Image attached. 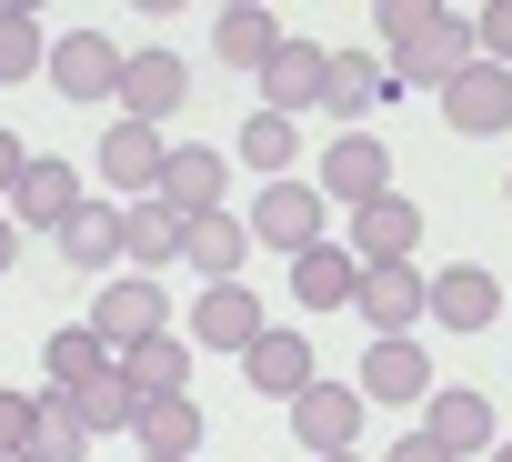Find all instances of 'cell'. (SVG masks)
Listing matches in <instances>:
<instances>
[{"instance_id": "obj_10", "label": "cell", "mask_w": 512, "mask_h": 462, "mask_svg": "<svg viewBox=\"0 0 512 462\" xmlns=\"http://www.w3.org/2000/svg\"><path fill=\"white\" fill-rule=\"evenodd\" d=\"M81 201H91V191H81V171H71V161H31V171H21V191L0 201V211H11L21 231H51V242H61V221H71Z\"/></svg>"}, {"instance_id": "obj_20", "label": "cell", "mask_w": 512, "mask_h": 462, "mask_svg": "<svg viewBox=\"0 0 512 462\" xmlns=\"http://www.w3.org/2000/svg\"><path fill=\"white\" fill-rule=\"evenodd\" d=\"M292 292H302V312H342V302H362V262H352V242H312V252L292 262Z\"/></svg>"}, {"instance_id": "obj_33", "label": "cell", "mask_w": 512, "mask_h": 462, "mask_svg": "<svg viewBox=\"0 0 512 462\" xmlns=\"http://www.w3.org/2000/svg\"><path fill=\"white\" fill-rule=\"evenodd\" d=\"M41 442V392H0V452H31Z\"/></svg>"}, {"instance_id": "obj_14", "label": "cell", "mask_w": 512, "mask_h": 462, "mask_svg": "<svg viewBox=\"0 0 512 462\" xmlns=\"http://www.w3.org/2000/svg\"><path fill=\"white\" fill-rule=\"evenodd\" d=\"M161 161H171L161 131H141V121H111V131H101V181H111V191L151 201V191H161Z\"/></svg>"}, {"instance_id": "obj_5", "label": "cell", "mask_w": 512, "mask_h": 462, "mask_svg": "<svg viewBox=\"0 0 512 462\" xmlns=\"http://www.w3.org/2000/svg\"><path fill=\"white\" fill-rule=\"evenodd\" d=\"M382 191H392V151H382L372 131H332V151H322V201L362 211V201H382Z\"/></svg>"}, {"instance_id": "obj_30", "label": "cell", "mask_w": 512, "mask_h": 462, "mask_svg": "<svg viewBox=\"0 0 512 462\" xmlns=\"http://www.w3.org/2000/svg\"><path fill=\"white\" fill-rule=\"evenodd\" d=\"M71 402H81V422H91V442H101V432H131V422H141V392L121 382V362H111L101 382H81Z\"/></svg>"}, {"instance_id": "obj_23", "label": "cell", "mask_w": 512, "mask_h": 462, "mask_svg": "<svg viewBox=\"0 0 512 462\" xmlns=\"http://www.w3.org/2000/svg\"><path fill=\"white\" fill-rule=\"evenodd\" d=\"M61 262H71V272L121 262V201H81V211L61 221Z\"/></svg>"}, {"instance_id": "obj_12", "label": "cell", "mask_w": 512, "mask_h": 462, "mask_svg": "<svg viewBox=\"0 0 512 462\" xmlns=\"http://www.w3.org/2000/svg\"><path fill=\"white\" fill-rule=\"evenodd\" d=\"M442 121H452V131H472V141L512 131V71H502V61H472V71L442 91Z\"/></svg>"}, {"instance_id": "obj_2", "label": "cell", "mask_w": 512, "mask_h": 462, "mask_svg": "<svg viewBox=\"0 0 512 462\" xmlns=\"http://www.w3.org/2000/svg\"><path fill=\"white\" fill-rule=\"evenodd\" d=\"M241 231H251V242H262V252H312L322 242V191L312 181H262V201H251L241 211Z\"/></svg>"}, {"instance_id": "obj_38", "label": "cell", "mask_w": 512, "mask_h": 462, "mask_svg": "<svg viewBox=\"0 0 512 462\" xmlns=\"http://www.w3.org/2000/svg\"><path fill=\"white\" fill-rule=\"evenodd\" d=\"M492 462H512V442H492Z\"/></svg>"}, {"instance_id": "obj_8", "label": "cell", "mask_w": 512, "mask_h": 462, "mask_svg": "<svg viewBox=\"0 0 512 462\" xmlns=\"http://www.w3.org/2000/svg\"><path fill=\"white\" fill-rule=\"evenodd\" d=\"M422 302H432V282H422V262H382V272H362V322H372V342H402L412 322H422Z\"/></svg>"}, {"instance_id": "obj_36", "label": "cell", "mask_w": 512, "mask_h": 462, "mask_svg": "<svg viewBox=\"0 0 512 462\" xmlns=\"http://www.w3.org/2000/svg\"><path fill=\"white\" fill-rule=\"evenodd\" d=\"M21 171H31V151H21L11 131H0V201H11V191H21Z\"/></svg>"}, {"instance_id": "obj_40", "label": "cell", "mask_w": 512, "mask_h": 462, "mask_svg": "<svg viewBox=\"0 0 512 462\" xmlns=\"http://www.w3.org/2000/svg\"><path fill=\"white\" fill-rule=\"evenodd\" d=\"M0 462H31V452H0Z\"/></svg>"}, {"instance_id": "obj_1", "label": "cell", "mask_w": 512, "mask_h": 462, "mask_svg": "<svg viewBox=\"0 0 512 462\" xmlns=\"http://www.w3.org/2000/svg\"><path fill=\"white\" fill-rule=\"evenodd\" d=\"M382 41H392V81L412 91H452L482 51H472V21L432 11V0H382Z\"/></svg>"}, {"instance_id": "obj_22", "label": "cell", "mask_w": 512, "mask_h": 462, "mask_svg": "<svg viewBox=\"0 0 512 462\" xmlns=\"http://www.w3.org/2000/svg\"><path fill=\"white\" fill-rule=\"evenodd\" d=\"M131 442H141L151 462H191V442H201V402H191V392H171V402H141Z\"/></svg>"}, {"instance_id": "obj_13", "label": "cell", "mask_w": 512, "mask_h": 462, "mask_svg": "<svg viewBox=\"0 0 512 462\" xmlns=\"http://www.w3.org/2000/svg\"><path fill=\"white\" fill-rule=\"evenodd\" d=\"M241 262H251V231L231 221V211H201V221H181V272L211 292V282H241Z\"/></svg>"}, {"instance_id": "obj_29", "label": "cell", "mask_w": 512, "mask_h": 462, "mask_svg": "<svg viewBox=\"0 0 512 462\" xmlns=\"http://www.w3.org/2000/svg\"><path fill=\"white\" fill-rule=\"evenodd\" d=\"M241 161L262 171V181H292V161H302V131H292L282 111H251V121H241Z\"/></svg>"}, {"instance_id": "obj_26", "label": "cell", "mask_w": 512, "mask_h": 462, "mask_svg": "<svg viewBox=\"0 0 512 462\" xmlns=\"http://www.w3.org/2000/svg\"><path fill=\"white\" fill-rule=\"evenodd\" d=\"M121 262H141V272H171V262H181V221H171L161 201H131V211H121Z\"/></svg>"}, {"instance_id": "obj_24", "label": "cell", "mask_w": 512, "mask_h": 462, "mask_svg": "<svg viewBox=\"0 0 512 462\" xmlns=\"http://www.w3.org/2000/svg\"><path fill=\"white\" fill-rule=\"evenodd\" d=\"M41 362H51V392H81V382H101L121 352H111L91 322H71V332H51V342H41Z\"/></svg>"}, {"instance_id": "obj_7", "label": "cell", "mask_w": 512, "mask_h": 462, "mask_svg": "<svg viewBox=\"0 0 512 462\" xmlns=\"http://www.w3.org/2000/svg\"><path fill=\"white\" fill-rule=\"evenodd\" d=\"M221 181H231V161L221 151H201V141H171V161H161V211L171 221H201V211H221Z\"/></svg>"}, {"instance_id": "obj_37", "label": "cell", "mask_w": 512, "mask_h": 462, "mask_svg": "<svg viewBox=\"0 0 512 462\" xmlns=\"http://www.w3.org/2000/svg\"><path fill=\"white\" fill-rule=\"evenodd\" d=\"M0 272H21V221L0 211Z\"/></svg>"}, {"instance_id": "obj_21", "label": "cell", "mask_w": 512, "mask_h": 462, "mask_svg": "<svg viewBox=\"0 0 512 462\" xmlns=\"http://www.w3.org/2000/svg\"><path fill=\"white\" fill-rule=\"evenodd\" d=\"M422 382H432V362H422V342L402 332V342H372V352H362V382H352V392H362V402H422Z\"/></svg>"}, {"instance_id": "obj_34", "label": "cell", "mask_w": 512, "mask_h": 462, "mask_svg": "<svg viewBox=\"0 0 512 462\" xmlns=\"http://www.w3.org/2000/svg\"><path fill=\"white\" fill-rule=\"evenodd\" d=\"M472 51H482V61H502V71H512V0H492V11H482V21H472Z\"/></svg>"}, {"instance_id": "obj_31", "label": "cell", "mask_w": 512, "mask_h": 462, "mask_svg": "<svg viewBox=\"0 0 512 462\" xmlns=\"http://www.w3.org/2000/svg\"><path fill=\"white\" fill-rule=\"evenodd\" d=\"M81 452H91L81 402H71V392H41V442H31V462H81Z\"/></svg>"}, {"instance_id": "obj_19", "label": "cell", "mask_w": 512, "mask_h": 462, "mask_svg": "<svg viewBox=\"0 0 512 462\" xmlns=\"http://www.w3.org/2000/svg\"><path fill=\"white\" fill-rule=\"evenodd\" d=\"M241 372H251V392H272V402H302L322 372H312V342L302 332H262V342H251L241 352Z\"/></svg>"}, {"instance_id": "obj_11", "label": "cell", "mask_w": 512, "mask_h": 462, "mask_svg": "<svg viewBox=\"0 0 512 462\" xmlns=\"http://www.w3.org/2000/svg\"><path fill=\"white\" fill-rule=\"evenodd\" d=\"M91 332H101L111 352H131V342L171 332V302H161V282H101V302H91Z\"/></svg>"}, {"instance_id": "obj_6", "label": "cell", "mask_w": 512, "mask_h": 462, "mask_svg": "<svg viewBox=\"0 0 512 462\" xmlns=\"http://www.w3.org/2000/svg\"><path fill=\"white\" fill-rule=\"evenodd\" d=\"M412 252H422V201L382 191V201H362V211H352V262H362V272L412 262Z\"/></svg>"}, {"instance_id": "obj_32", "label": "cell", "mask_w": 512, "mask_h": 462, "mask_svg": "<svg viewBox=\"0 0 512 462\" xmlns=\"http://www.w3.org/2000/svg\"><path fill=\"white\" fill-rule=\"evenodd\" d=\"M31 71H51V31L0 0V81H31Z\"/></svg>"}, {"instance_id": "obj_15", "label": "cell", "mask_w": 512, "mask_h": 462, "mask_svg": "<svg viewBox=\"0 0 512 462\" xmlns=\"http://www.w3.org/2000/svg\"><path fill=\"white\" fill-rule=\"evenodd\" d=\"M292 432L312 442V462H322V452H352V442H362V392H352V382H312V392L292 402Z\"/></svg>"}, {"instance_id": "obj_39", "label": "cell", "mask_w": 512, "mask_h": 462, "mask_svg": "<svg viewBox=\"0 0 512 462\" xmlns=\"http://www.w3.org/2000/svg\"><path fill=\"white\" fill-rule=\"evenodd\" d=\"M322 462H362V452H322Z\"/></svg>"}, {"instance_id": "obj_9", "label": "cell", "mask_w": 512, "mask_h": 462, "mask_svg": "<svg viewBox=\"0 0 512 462\" xmlns=\"http://www.w3.org/2000/svg\"><path fill=\"white\" fill-rule=\"evenodd\" d=\"M272 322H262V302H251V282H211L201 302H191V342L201 352H251Z\"/></svg>"}, {"instance_id": "obj_25", "label": "cell", "mask_w": 512, "mask_h": 462, "mask_svg": "<svg viewBox=\"0 0 512 462\" xmlns=\"http://www.w3.org/2000/svg\"><path fill=\"white\" fill-rule=\"evenodd\" d=\"M211 41H221V61H231V71H272V51H282L292 31H282L272 11H221V21H211Z\"/></svg>"}, {"instance_id": "obj_41", "label": "cell", "mask_w": 512, "mask_h": 462, "mask_svg": "<svg viewBox=\"0 0 512 462\" xmlns=\"http://www.w3.org/2000/svg\"><path fill=\"white\" fill-rule=\"evenodd\" d=\"M141 462H151V452H141Z\"/></svg>"}, {"instance_id": "obj_4", "label": "cell", "mask_w": 512, "mask_h": 462, "mask_svg": "<svg viewBox=\"0 0 512 462\" xmlns=\"http://www.w3.org/2000/svg\"><path fill=\"white\" fill-rule=\"evenodd\" d=\"M181 101H191V71H181V51H131V61H121V121L161 131Z\"/></svg>"}, {"instance_id": "obj_3", "label": "cell", "mask_w": 512, "mask_h": 462, "mask_svg": "<svg viewBox=\"0 0 512 462\" xmlns=\"http://www.w3.org/2000/svg\"><path fill=\"white\" fill-rule=\"evenodd\" d=\"M121 61H131V51H121L101 21H91V31H61V41H51V91H61V101H121Z\"/></svg>"}, {"instance_id": "obj_27", "label": "cell", "mask_w": 512, "mask_h": 462, "mask_svg": "<svg viewBox=\"0 0 512 462\" xmlns=\"http://www.w3.org/2000/svg\"><path fill=\"white\" fill-rule=\"evenodd\" d=\"M382 91H392V71H372V61L332 51V71H322V111H332V121H362V111H372Z\"/></svg>"}, {"instance_id": "obj_18", "label": "cell", "mask_w": 512, "mask_h": 462, "mask_svg": "<svg viewBox=\"0 0 512 462\" xmlns=\"http://www.w3.org/2000/svg\"><path fill=\"white\" fill-rule=\"evenodd\" d=\"M442 332H482L492 312H502V282L482 272V262H452V272H432V302H422Z\"/></svg>"}, {"instance_id": "obj_17", "label": "cell", "mask_w": 512, "mask_h": 462, "mask_svg": "<svg viewBox=\"0 0 512 462\" xmlns=\"http://www.w3.org/2000/svg\"><path fill=\"white\" fill-rule=\"evenodd\" d=\"M322 71H332V51H312V41H282V51H272V71H262V111H282V121L322 111Z\"/></svg>"}, {"instance_id": "obj_28", "label": "cell", "mask_w": 512, "mask_h": 462, "mask_svg": "<svg viewBox=\"0 0 512 462\" xmlns=\"http://www.w3.org/2000/svg\"><path fill=\"white\" fill-rule=\"evenodd\" d=\"M181 372H191V362H181V342H171V332H151V342H131V352H121V382H131L141 402H171V392H181Z\"/></svg>"}, {"instance_id": "obj_35", "label": "cell", "mask_w": 512, "mask_h": 462, "mask_svg": "<svg viewBox=\"0 0 512 462\" xmlns=\"http://www.w3.org/2000/svg\"><path fill=\"white\" fill-rule=\"evenodd\" d=\"M382 462H452V452H442V442H432V432H422V422H412V432H402V442H392V452H382Z\"/></svg>"}, {"instance_id": "obj_16", "label": "cell", "mask_w": 512, "mask_h": 462, "mask_svg": "<svg viewBox=\"0 0 512 462\" xmlns=\"http://www.w3.org/2000/svg\"><path fill=\"white\" fill-rule=\"evenodd\" d=\"M422 432H432V442H442L452 462H462V452H492V442H502L492 402H482V392H462V382H452V392H422Z\"/></svg>"}]
</instances>
